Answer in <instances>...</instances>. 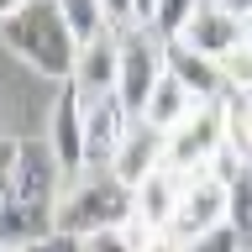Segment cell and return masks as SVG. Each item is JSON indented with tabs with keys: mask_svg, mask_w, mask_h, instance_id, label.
I'll return each instance as SVG.
<instances>
[{
	"mask_svg": "<svg viewBox=\"0 0 252 252\" xmlns=\"http://www.w3.org/2000/svg\"><path fill=\"white\" fill-rule=\"evenodd\" d=\"M58 184H63V168L47 137L21 142L16 168L0 173V242H5V252H21L32 242H42L47 231H58V200H63Z\"/></svg>",
	"mask_w": 252,
	"mask_h": 252,
	"instance_id": "obj_1",
	"label": "cell"
},
{
	"mask_svg": "<svg viewBox=\"0 0 252 252\" xmlns=\"http://www.w3.org/2000/svg\"><path fill=\"white\" fill-rule=\"evenodd\" d=\"M0 42L11 47L21 63H32L42 79L74 84L79 42L68 32V21H63V5H5L0 11Z\"/></svg>",
	"mask_w": 252,
	"mask_h": 252,
	"instance_id": "obj_2",
	"label": "cell"
},
{
	"mask_svg": "<svg viewBox=\"0 0 252 252\" xmlns=\"http://www.w3.org/2000/svg\"><path fill=\"white\" fill-rule=\"evenodd\" d=\"M137 220V194L116 179V173H84L63 189L58 200V231L68 236H100V231H121Z\"/></svg>",
	"mask_w": 252,
	"mask_h": 252,
	"instance_id": "obj_3",
	"label": "cell"
},
{
	"mask_svg": "<svg viewBox=\"0 0 252 252\" xmlns=\"http://www.w3.org/2000/svg\"><path fill=\"white\" fill-rule=\"evenodd\" d=\"M220 147H226V100H200V110L168 137V168L184 179L210 173V158Z\"/></svg>",
	"mask_w": 252,
	"mask_h": 252,
	"instance_id": "obj_4",
	"label": "cell"
},
{
	"mask_svg": "<svg viewBox=\"0 0 252 252\" xmlns=\"http://www.w3.org/2000/svg\"><path fill=\"white\" fill-rule=\"evenodd\" d=\"M47 147H53V158H58L68 184L79 173H90V153H84V94H79V84H58V94H53Z\"/></svg>",
	"mask_w": 252,
	"mask_h": 252,
	"instance_id": "obj_5",
	"label": "cell"
},
{
	"mask_svg": "<svg viewBox=\"0 0 252 252\" xmlns=\"http://www.w3.org/2000/svg\"><path fill=\"white\" fill-rule=\"evenodd\" d=\"M163 74H168V58H163V42H158L153 32H137V37L121 42V90L116 94H121V105L131 116L147 110V100L163 84Z\"/></svg>",
	"mask_w": 252,
	"mask_h": 252,
	"instance_id": "obj_6",
	"label": "cell"
},
{
	"mask_svg": "<svg viewBox=\"0 0 252 252\" xmlns=\"http://www.w3.org/2000/svg\"><path fill=\"white\" fill-rule=\"evenodd\" d=\"M131 121H137V116L121 105V94H94V100H84V153H90V173H110L126 131H131Z\"/></svg>",
	"mask_w": 252,
	"mask_h": 252,
	"instance_id": "obj_7",
	"label": "cell"
},
{
	"mask_svg": "<svg viewBox=\"0 0 252 252\" xmlns=\"http://www.w3.org/2000/svg\"><path fill=\"white\" fill-rule=\"evenodd\" d=\"M226 210H231V184H220L216 173H194L184 184V200H179V216H173L168 231L173 236H200L210 231V226H220L226 220Z\"/></svg>",
	"mask_w": 252,
	"mask_h": 252,
	"instance_id": "obj_8",
	"label": "cell"
},
{
	"mask_svg": "<svg viewBox=\"0 0 252 252\" xmlns=\"http://www.w3.org/2000/svg\"><path fill=\"white\" fill-rule=\"evenodd\" d=\"M168 168V137L158 131V126H147V121H131V131H126V142H121V153H116V163H110V173L121 179L131 194H137L153 173H163Z\"/></svg>",
	"mask_w": 252,
	"mask_h": 252,
	"instance_id": "obj_9",
	"label": "cell"
},
{
	"mask_svg": "<svg viewBox=\"0 0 252 252\" xmlns=\"http://www.w3.org/2000/svg\"><path fill=\"white\" fill-rule=\"evenodd\" d=\"M179 42L194 47V53H205V58H216V63H226L236 47H247V37H242V16H236L231 5H194L189 32Z\"/></svg>",
	"mask_w": 252,
	"mask_h": 252,
	"instance_id": "obj_10",
	"label": "cell"
},
{
	"mask_svg": "<svg viewBox=\"0 0 252 252\" xmlns=\"http://www.w3.org/2000/svg\"><path fill=\"white\" fill-rule=\"evenodd\" d=\"M163 58H168V74L179 79L194 100H226V94H231L226 68H220L216 58H205V53H194V47H184V42H163Z\"/></svg>",
	"mask_w": 252,
	"mask_h": 252,
	"instance_id": "obj_11",
	"label": "cell"
},
{
	"mask_svg": "<svg viewBox=\"0 0 252 252\" xmlns=\"http://www.w3.org/2000/svg\"><path fill=\"white\" fill-rule=\"evenodd\" d=\"M79 94L94 100V94H116L121 90V37H100L79 53V74H74Z\"/></svg>",
	"mask_w": 252,
	"mask_h": 252,
	"instance_id": "obj_12",
	"label": "cell"
},
{
	"mask_svg": "<svg viewBox=\"0 0 252 252\" xmlns=\"http://www.w3.org/2000/svg\"><path fill=\"white\" fill-rule=\"evenodd\" d=\"M184 173H173V168H163V173H153L147 184L137 189V220L142 226H153V231H168L173 226V216H179V200H184Z\"/></svg>",
	"mask_w": 252,
	"mask_h": 252,
	"instance_id": "obj_13",
	"label": "cell"
},
{
	"mask_svg": "<svg viewBox=\"0 0 252 252\" xmlns=\"http://www.w3.org/2000/svg\"><path fill=\"white\" fill-rule=\"evenodd\" d=\"M194 110H200V100H194V94H189L173 74H163V84L153 90V100H147V110H142L137 121H147V126H158L163 137H173V131H179Z\"/></svg>",
	"mask_w": 252,
	"mask_h": 252,
	"instance_id": "obj_14",
	"label": "cell"
},
{
	"mask_svg": "<svg viewBox=\"0 0 252 252\" xmlns=\"http://www.w3.org/2000/svg\"><path fill=\"white\" fill-rule=\"evenodd\" d=\"M63 21H68V32H74L79 53H84L90 42H100V37H110L105 5H94V0H63Z\"/></svg>",
	"mask_w": 252,
	"mask_h": 252,
	"instance_id": "obj_15",
	"label": "cell"
},
{
	"mask_svg": "<svg viewBox=\"0 0 252 252\" xmlns=\"http://www.w3.org/2000/svg\"><path fill=\"white\" fill-rule=\"evenodd\" d=\"M226 142L252 163V94H226Z\"/></svg>",
	"mask_w": 252,
	"mask_h": 252,
	"instance_id": "obj_16",
	"label": "cell"
},
{
	"mask_svg": "<svg viewBox=\"0 0 252 252\" xmlns=\"http://www.w3.org/2000/svg\"><path fill=\"white\" fill-rule=\"evenodd\" d=\"M189 16H194V5H184V0L158 5V11H153V37H158V42H179V37L189 32Z\"/></svg>",
	"mask_w": 252,
	"mask_h": 252,
	"instance_id": "obj_17",
	"label": "cell"
},
{
	"mask_svg": "<svg viewBox=\"0 0 252 252\" xmlns=\"http://www.w3.org/2000/svg\"><path fill=\"white\" fill-rule=\"evenodd\" d=\"M242 247H247V242L236 236L231 220H220V226H210V231H200V236L184 242V252H242Z\"/></svg>",
	"mask_w": 252,
	"mask_h": 252,
	"instance_id": "obj_18",
	"label": "cell"
},
{
	"mask_svg": "<svg viewBox=\"0 0 252 252\" xmlns=\"http://www.w3.org/2000/svg\"><path fill=\"white\" fill-rule=\"evenodd\" d=\"M226 68V84H231V94H252V47H236L231 58L220 63Z\"/></svg>",
	"mask_w": 252,
	"mask_h": 252,
	"instance_id": "obj_19",
	"label": "cell"
},
{
	"mask_svg": "<svg viewBox=\"0 0 252 252\" xmlns=\"http://www.w3.org/2000/svg\"><path fill=\"white\" fill-rule=\"evenodd\" d=\"M21 252H90V242H84V236H68V231H47L42 242H32V247H21Z\"/></svg>",
	"mask_w": 252,
	"mask_h": 252,
	"instance_id": "obj_20",
	"label": "cell"
},
{
	"mask_svg": "<svg viewBox=\"0 0 252 252\" xmlns=\"http://www.w3.org/2000/svg\"><path fill=\"white\" fill-rule=\"evenodd\" d=\"M90 252H137V247H131V236H126V226H121V231H100V236H90Z\"/></svg>",
	"mask_w": 252,
	"mask_h": 252,
	"instance_id": "obj_21",
	"label": "cell"
},
{
	"mask_svg": "<svg viewBox=\"0 0 252 252\" xmlns=\"http://www.w3.org/2000/svg\"><path fill=\"white\" fill-rule=\"evenodd\" d=\"M142 252H184V236H173V231H153V242Z\"/></svg>",
	"mask_w": 252,
	"mask_h": 252,
	"instance_id": "obj_22",
	"label": "cell"
},
{
	"mask_svg": "<svg viewBox=\"0 0 252 252\" xmlns=\"http://www.w3.org/2000/svg\"><path fill=\"white\" fill-rule=\"evenodd\" d=\"M242 37H247V47H252V11L242 16Z\"/></svg>",
	"mask_w": 252,
	"mask_h": 252,
	"instance_id": "obj_23",
	"label": "cell"
},
{
	"mask_svg": "<svg viewBox=\"0 0 252 252\" xmlns=\"http://www.w3.org/2000/svg\"><path fill=\"white\" fill-rule=\"evenodd\" d=\"M242 252H252V247H242Z\"/></svg>",
	"mask_w": 252,
	"mask_h": 252,
	"instance_id": "obj_24",
	"label": "cell"
}]
</instances>
